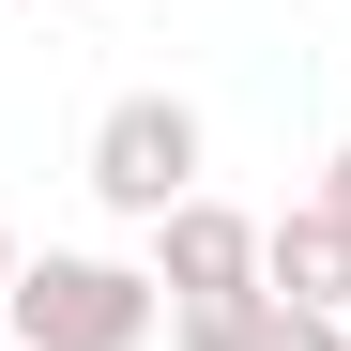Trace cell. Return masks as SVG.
Wrapping results in <instances>:
<instances>
[{
    "label": "cell",
    "mask_w": 351,
    "mask_h": 351,
    "mask_svg": "<svg viewBox=\"0 0 351 351\" xmlns=\"http://www.w3.org/2000/svg\"><path fill=\"white\" fill-rule=\"evenodd\" d=\"M0 351H16V336H0Z\"/></svg>",
    "instance_id": "30bf717a"
},
{
    "label": "cell",
    "mask_w": 351,
    "mask_h": 351,
    "mask_svg": "<svg viewBox=\"0 0 351 351\" xmlns=\"http://www.w3.org/2000/svg\"><path fill=\"white\" fill-rule=\"evenodd\" d=\"M0 290H16V229H0Z\"/></svg>",
    "instance_id": "9c48e42d"
},
{
    "label": "cell",
    "mask_w": 351,
    "mask_h": 351,
    "mask_svg": "<svg viewBox=\"0 0 351 351\" xmlns=\"http://www.w3.org/2000/svg\"><path fill=\"white\" fill-rule=\"evenodd\" d=\"M199 153H214V123H199L184 92H107L77 168H92V199L123 214V229H153V214H184V199H199Z\"/></svg>",
    "instance_id": "7a4b0ae2"
},
{
    "label": "cell",
    "mask_w": 351,
    "mask_h": 351,
    "mask_svg": "<svg viewBox=\"0 0 351 351\" xmlns=\"http://www.w3.org/2000/svg\"><path fill=\"white\" fill-rule=\"evenodd\" d=\"M260 290H275V306H321V321H351V214H321V199L260 214Z\"/></svg>",
    "instance_id": "277c9868"
},
{
    "label": "cell",
    "mask_w": 351,
    "mask_h": 351,
    "mask_svg": "<svg viewBox=\"0 0 351 351\" xmlns=\"http://www.w3.org/2000/svg\"><path fill=\"white\" fill-rule=\"evenodd\" d=\"M153 290L168 306H214V290H260V214H229L214 184L184 214H153Z\"/></svg>",
    "instance_id": "3957f363"
},
{
    "label": "cell",
    "mask_w": 351,
    "mask_h": 351,
    "mask_svg": "<svg viewBox=\"0 0 351 351\" xmlns=\"http://www.w3.org/2000/svg\"><path fill=\"white\" fill-rule=\"evenodd\" d=\"M245 351H351V321H321V306H260Z\"/></svg>",
    "instance_id": "8992f818"
},
{
    "label": "cell",
    "mask_w": 351,
    "mask_h": 351,
    "mask_svg": "<svg viewBox=\"0 0 351 351\" xmlns=\"http://www.w3.org/2000/svg\"><path fill=\"white\" fill-rule=\"evenodd\" d=\"M321 214H351V138H336V153H321Z\"/></svg>",
    "instance_id": "52a82bcc"
},
{
    "label": "cell",
    "mask_w": 351,
    "mask_h": 351,
    "mask_svg": "<svg viewBox=\"0 0 351 351\" xmlns=\"http://www.w3.org/2000/svg\"><path fill=\"white\" fill-rule=\"evenodd\" d=\"M275 290H214V306H168V351H245Z\"/></svg>",
    "instance_id": "5b68a950"
},
{
    "label": "cell",
    "mask_w": 351,
    "mask_h": 351,
    "mask_svg": "<svg viewBox=\"0 0 351 351\" xmlns=\"http://www.w3.org/2000/svg\"><path fill=\"white\" fill-rule=\"evenodd\" d=\"M153 321H168L153 260H107V245H46L0 290V336L16 351H153Z\"/></svg>",
    "instance_id": "6da1fadb"
},
{
    "label": "cell",
    "mask_w": 351,
    "mask_h": 351,
    "mask_svg": "<svg viewBox=\"0 0 351 351\" xmlns=\"http://www.w3.org/2000/svg\"><path fill=\"white\" fill-rule=\"evenodd\" d=\"M16 16H77V0H16Z\"/></svg>",
    "instance_id": "ba28073f"
}]
</instances>
